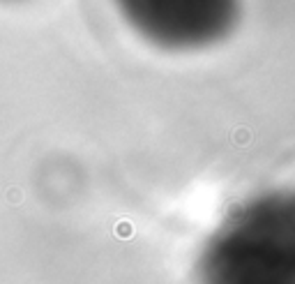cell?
I'll return each mask as SVG.
<instances>
[{"instance_id": "7a4b0ae2", "label": "cell", "mask_w": 295, "mask_h": 284, "mask_svg": "<svg viewBox=\"0 0 295 284\" xmlns=\"http://www.w3.org/2000/svg\"><path fill=\"white\" fill-rule=\"evenodd\" d=\"M3 3H21V0H3Z\"/></svg>"}, {"instance_id": "6da1fadb", "label": "cell", "mask_w": 295, "mask_h": 284, "mask_svg": "<svg viewBox=\"0 0 295 284\" xmlns=\"http://www.w3.org/2000/svg\"><path fill=\"white\" fill-rule=\"evenodd\" d=\"M122 3L129 14L136 16H157V12H226V5L228 3H235V0H118Z\"/></svg>"}]
</instances>
